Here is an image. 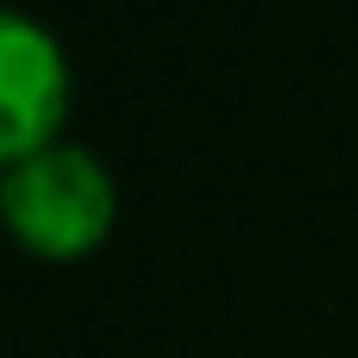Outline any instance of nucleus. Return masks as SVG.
Segmentation results:
<instances>
[{"label": "nucleus", "instance_id": "nucleus-1", "mask_svg": "<svg viewBox=\"0 0 358 358\" xmlns=\"http://www.w3.org/2000/svg\"><path fill=\"white\" fill-rule=\"evenodd\" d=\"M6 214L38 252H82L113 214V182L82 145H38L6 170Z\"/></svg>", "mask_w": 358, "mask_h": 358}, {"label": "nucleus", "instance_id": "nucleus-2", "mask_svg": "<svg viewBox=\"0 0 358 358\" xmlns=\"http://www.w3.org/2000/svg\"><path fill=\"white\" fill-rule=\"evenodd\" d=\"M0 107H6V151L25 157L63 113V57L57 38L38 31L25 13L0 19Z\"/></svg>", "mask_w": 358, "mask_h": 358}]
</instances>
